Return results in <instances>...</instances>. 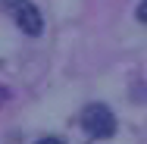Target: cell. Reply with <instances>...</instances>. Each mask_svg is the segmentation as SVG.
Segmentation results:
<instances>
[{"instance_id":"1","label":"cell","mask_w":147,"mask_h":144,"mask_svg":"<svg viewBox=\"0 0 147 144\" xmlns=\"http://www.w3.org/2000/svg\"><path fill=\"white\" fill-rule=\"evenodd\" d=\"M82 128L88 132V138H110L116 132V116L103 103H91L82 113Z\"/></svg>"},{"instance_id":"2","label":"cell","mask_w":147,"mask_h":144,"mask_svg":"<svg viewBox=\"0 0 147 144\" xmlns=\"http://www.w3.org/2000/svg\"><path fill=\"white\" fill-rule=\"evenodd\" d=\"M3 6L9 9L13 22L25 31V34H41L44 19H41V13H38V6H34L31 0H3Z\"/></svg>"},{"instance_id":"3","label":"cell","mask_w":147,"mask_h":144,"mask_svg":"<svg viewBox=\"0 0 147 144\" xmlns=\"http://www.w3.org/2000/svg\"><path fill=\"white\" fill-rule=\"evenodd\" d=\"M38 144H63V141H59V138H41Z\"/></svg>"},{"instance_id":"4","label":"cell","mask_w":147,"mask_h":144,"mask_svg":"<svg viewBox=\"0 0 147 144\" xmlns=\"http://www.w3.org/2000/svg\"><path fill=\"white\" fill-rule=\"evenodd\" d=\"M0 100H3V91H0Z\"/></svg>"}]
</instances>
